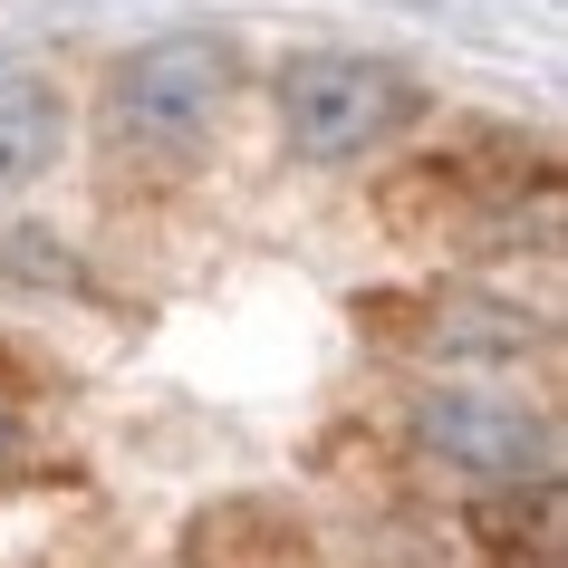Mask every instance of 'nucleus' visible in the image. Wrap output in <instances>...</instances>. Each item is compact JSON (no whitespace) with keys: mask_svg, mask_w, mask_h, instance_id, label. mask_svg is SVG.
Returning a JSON list of instances; mask_svg holds the SVG:
<instances>
[{"mask_svg":"<svg viewBox=\"0 0 568 568\" xmlns=\"http://www.w3.org/2000/svg\"><path fill=\"white\" fill-rule=\"evenodd\" d=\"M415 444L444 463V473L481 481V491H539L559 444H549V424L530 405H510V395H424L415 415Z\"/></svg>","mask_w":568,"mask_h":568,"instance_id":"nucleus-3","label":"nucleus"},{"mask_svg":"<svg viewBox=\"0 0 568 568\" xmlns=\"http://www.w3.org/2000/svg\"><path fill=\"white\" fill-rule=\"evenodd\" d=\"M232 88H241L232 39H203V30L145 39V49L106 78V145L135 154V164H183V154H203V135L222 125Z\"/></svg>","mask_w":568,"mask_h":568,"instance_id":"nucleus-1","label":"nucleus"},{"mask_svg":"<svg viewBox=\"0 0 568 568\" xmlns=\"http://www.w3.org/2000/svg\"><path fill=\"white\" fill-rule=\"evenodd\" d=\"M68 154V97L39 68H0V193H30Z\"/></svg>","mask_w":568,"mask_h":568,"instance_id":"nucleus-4","label":"nucleus"},{"mask_svg":"<svg viewBox=\"0 0 568 568\" xmlns=\"http://www.w3.org/2000/svg\"><path fill=\"white\" fill-rule=\"evenodd\" d=\"M424 116V88L357 49H308L280 68V135L300 164H366Z\"/></svg>","mask_w":568,"mask_h":568,"instance_id":"nucleus-2","label":"nucleus"},{"mask_svg":"<svg viewBox=\"0 0 568 568\" xmlns=\"http://www.w3.org/2000/svg\"><path fill=\"white\" fill-rule=\"evenodd\" d=\"M10 444H20V424H10V405H0V463H10Z\"/></svg>","mask_w":568,"mask_h":568,"instance_id":"nucleus-5","label":"nucleus"}]
</instances>
